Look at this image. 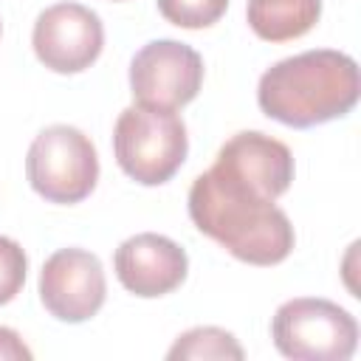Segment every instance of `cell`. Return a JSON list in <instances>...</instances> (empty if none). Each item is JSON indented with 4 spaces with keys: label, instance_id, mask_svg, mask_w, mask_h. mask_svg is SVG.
<instances>
[{
    "label": "cell",
    "instance_id": "cell-1",
    "mask_svg": "<svg viewBox=\"0 0 361 361\" xmlns=\"http://www.w3.org/2000/svg\"><path fill=\"white\" fill-rule=\"evenodd\" d=\"M189 217L200 234L248 265H276L293 251V226L254 183L212 164L189 186Z\"/></svg>",
    "mask_w": 361,
    "mask_h": 361
},
{
    "label": "cell",
    "instance_id": "cell-2",
    "mask_svg": "<svg viewBox=\"0 0 361 361\" xmlns=\"http://www.w3.org/2000/svg\"><path fill=\"white\" fill-rule=\"evenodd\" d=\"M358 90V65L350 54L313 48L274 62L259 76L257 102L268 118L305 130L347 116Z\"/></svg>",
    "mask_w": 361,
    "mask_h": 361
},
{
    "label": "cell",
    "instance_id": "cell-3",
    "mask_svg": "<svg viewBox=\"0 0 361 361\" xmlns=\"http://www.w3.org/2000/svg\"><path fill=\"white\" fill-rule=\"evenodd\" d=\"M113 152L127 178L141 186H161L186 161V124L175 110L135 102L116 118Z\"/></svg>",
    "mask_w": 361,
    "mask_h": 361
},
{
    "label": "cell",
    "instance_id": "cell-4",
    "mask_svg": "<svg viewBox=\"0 0 361 361\" xmlns=\"http://www.w3.org/2000/svg\"><path fill=\"white\" fill-rule=\"evenodd\" d=\"M25 175L31 189L48 203H79L99 180V155L93 141L71 127L51 124L37 133L25 155Z\"/></svg>",
    "mask_w": 361,
    "mask_h": 361
},
{
    "label": "cell",
    "instance_id": "cell-5",
    "mask_svg": "<svg viewBox=\"0 0 361 361\" xmlns=\"http://www.w3.org/2000/svg\"><path fill=\"white\" fill-rule=\"evenodd\" d=\"M271 338L293 361H347L358 347V324L330 299L299 296L276 307Z\"/></svg>",
    "mask_w": 361,
    "mask_h": 361
},
{
    "label": "cell",
    "instance_id": "cell-6",
    "mask_svg": "<svg viewBox=\"0 0 361 361\" xmlns=\"http://www.w3.org/2000/svg\"><path fill=\"white\" fill-rule=\"evenodd\" d=\"M203 85L200 54L178 39H152L130 62V90L138 104L178 110Z\"/></svg>",
    "mask_w": 361,
    "mask_h": 361
},
{
    "label": "cell",
    "instance_id": "cell-7",
    "mask_svg": "<svg viewBox=\"0 0 361 361\" xmlns=\"http://www.w3.org/2000/svg\"><path fill=\"white\" fill-rule=\"evenodd\" d=\"M31 45L48 71L82 73L104 48V25L99 14L82 3H56L39 11Z\"/></svg>",
    "mask_w": 361,
    "mask_h": 361
},
{
    "label": "cell",
    "instance_id": "cell-8",
    "mask_svg": "<svg viewBox=\"0 0 361 361\" xmlns=\"http://www.w3.org/2000/svg\"><path fill=\"white\" fill-rule=\"evenodd\" d=\"M107 296L104 268L96 254L85 248L54 251L39 271V299L45 310L68 324L96 316Z\"/></svg>",
    "mask_w": 361,
    "mask_h": 361
},
{
    "label": "cell",
    "instance_id": "cell-9",
    "mask_svg": "<svg viewBox=\"0 0 361 361\" xmlns=\"http://www.w3.org/2000/svg\"><path fill=\"white\" fill-rule=\"evenodd\" d=\"M113 268L118 282L130 293L141 299H155L183 285L189 271V257L175 240L155 231H144L127 237L116 248Z\"/></svg>",
    "mask_w": 361,
    "mask_h": 361
},
{
    "label": "cell",
    "instance_id": "cell-10",
    "mask_svg": "<svg viewBox=\"0 0 361 361\" xmlns=\"http://www.w3.org/2000/svg\"><path fill=\"white\" fill-rule=\"evenodd\" d=\"M217 166L240 175L243 180L259 186L268 197H279L288 192L290 180H293V155L290 149L259 133V130H243L237 135H231L214 158Z\"/></svg>",
    "mask_w": 361,
    "mask_h": 361
},
{
    "label": "cell",
    "instance_id": "cell-11",
    "mask_svg": "<svg viewBox=\"0 0 361 361\" xmlns=\"http://www.w3.org/2000/svg\"><path fill=\"white\" fill-rule=\"evenodd\" d=\"M251 31L265 42H288L305 37L322 17V0H248Z\"/></svg>",
    "mask_w": 361,
    "mask_h": 361
},
{
    "label": "cell",
    "instance_id": "cell-12",
    "mask_svg": "<svg viewBox=\"0 0 361 361\" xmlns=\"http://www.w3.org/2000/svg\"><path fill=\"white\" fill-rule=\"evenodd\" d=\"M245 353L228 330L220 327H192L175 338L166 358H234L240 361Z\"/></svg>",
    "mask_w": 361,
    "mask_h": 361
},
{
    "label": "cell",
    "instance_id": "cell-13",
    "mask_svg": "<svg viewBox=\"0 0 361 361\" xmlns=\"http://www.w3.org/2000/svg\"><path fill=\"white\" fill-rule=\"evenodd\" d=\"M228 8V0H158V11L178 28H209Z\"/></svg>",
    "mask_w": 361,
    "mask_h": 361
},
{
    "label": "cell",
    "instance_id": "cell-14",
    "mask_svg": "<svg viewBox=\"0 0 361 361\" xmlns=\"http://www.w3.org/2000/svg\"><path fill=\"white\" fill-rule=\"evenodd\" d=\"M25 271H28V257L23 245L0 234V305H8L23 290Z\"/></svg>",
    "mask_w": 361,
    "mask_h": 361
},
{
    "label": "cell",
    "instance_id": "cell-15",
    "mask_svg": "<svg viewBox=\"0 0 361 361\" xmlns=\"http://www.w3.org/2000/svg\"><path fill=\"white\" fill-rule=\"evenodd\" d=\"M28 361L31 350L23 344L20 333H14L11 327H0V361Z\"/></svg>",
    "mask_w": 361,
    "mask_h": 361
}]
</instances>
